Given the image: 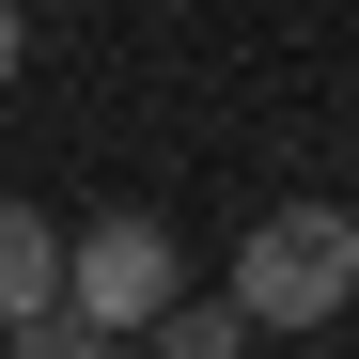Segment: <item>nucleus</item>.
I'll return each instance as SVG.
<instances>
[{
  "label": "nucleus",
  "instance_id": "nucleus-1",
  "mask_svg": "<svg viewBox=\"0 0 359 359\" xmlns=\"http://www.w3.org/2000/svg\"><path fill=\"white\" fill-rule=\"evenodd\" d=\"M359 297V219L344 203H266L250 250H234V313L250 328H328Z\"/></svg>",
  "mask_w": 359,
  "mask_h": 359
},
{
  "label": "nucleus",
  "instance_id": "nucleus-2",
  "mask_svg": "<svg viewBox=\"0 0 359 359\" xmlns=\"http://www.w3.org/2000/svg\"><path fill=\"white\" fill-rule=\"evenodd\" d=\"M172 297H188V250H172V219H156V203H109L94 234H63V313H79V328L141 344Z\"/></svg>",
  "mask_w": 359,
  "mask_h": 359
},
{
  "label": "nucleus",
  "instance_id": "nucleus-3",
  "mask_svg": "<svg viewBox=\"0 0 359 359\" xmlns=\"http://www.w3.org/2000/svg\"><path fill=\"white\" fill-rule=\"evenodd\" d=\"M32 313H63V234H47L32 203H0V344H16Z\"/></svg>",
  "mask_w": 359,
  "mask_h": 359
},
{
  "label": "nucleus",
  "instance_id": "nucleus-4",
  "mask_svg": "<svg viewBox=\"0 0 359 359\" xmlns=\"http://www.w3.org/2000/svg\"><path fill=\"white\" fill-rule=\"evenodd\" d=\"M141 344H156V359H250V313H234V297H172Z\"/></svg>",
  "mask_w": 359,
  "mask_h": 359
},
{
  "label": "nucleus",
  "instance_id": "nucleus-5",
  "mask_svg": "<svg viewBox=\"0 0 359 359\" xmlns=\"http://www.w3.org/2000/svg\"><path fill=\"white\" fill-rule=\"evenodd\" d=\"M0 359H126V344H109V328H79V313H32Z\"/></svg>",
  "mask_w": 359,
  "mask_h": 359
},
{
  "label": "nucleus",
  "instance_id": "nucleus-6",
  "mask_svg": "<svg viewBox=\"0 0 359 359\" xmlns=\"http://www.w3.org/2000/svg\"><path fill=\"white\" fill-rule=\"evenodd\" d=\"M16 63H32V16H16V0H0V79H16Z\"/></svg>",
  "mask_w": 359,
  "mask_h": 359
}]
</instances>
